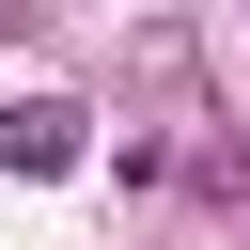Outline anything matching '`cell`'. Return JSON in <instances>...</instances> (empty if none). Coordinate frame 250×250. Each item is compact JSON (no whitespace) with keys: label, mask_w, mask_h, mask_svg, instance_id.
Masks as SVG:
<instances>
[{"label":"cell","mask_w":250,"mask_h":250,"mask_svg":"<svg viewBox=\"0 0 250 250\" xmlns=\"http://www.w3.org/2000/svg\"><path fill=\"white\" fill-rule=\"evenodd\" d=\"M0 172H78V109H62V94L0 109Z\"/></svg>","instance_id":"1"}]
</instances>
